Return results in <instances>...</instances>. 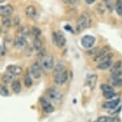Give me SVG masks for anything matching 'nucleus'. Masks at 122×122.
<instances>
[{
    "label": "nucleus",
    "instance_id": "39",
    "mask_svg": "<svg viewBox=\"0 0 122 122\" xmlns=\"http://www.w3.org/2000/svg\"><path fill=\"white\" fill-rule=\"evenodd\" d=\"M66 4H72L74 3V0H61Z\"/></svg>",
    "mask_w": 122,
    "mask_h": 122
},
{
    "label": "nucleus",
    "instance_id": "19",
    "mask_svg": "<svg viewBox=\"0 0 122 122\" xmlns=\"http://www.w3.org/2000/svg\"><path fill=\"white\" fill-rule=\"evenodd\" d=\"M64 69H65V66H64L63 64H61V63L57 64L54 67V69H53V75L55 76V75H57V74H59V73H62L63 71H65Z\"/></svg>",
    "mask_w": 122,
    "mask_h": 122
},
{
    "label": "nucleus",
    "instance_id": "1",
    "mask_svg": "<svg viewBox=\"0 0 122 122\" xmlns=\"http://www.w3.org/2000/svg\"><path fill=\"white\" fill-rule=\"evenodd\" d=\"M89 18H87L86 16L85 15H81L79 18H78L77 21V24H76V32L77 34L81 33L84 30H86L87 27L89 26Z\"/></svg>",
    "mask_w": 122,
    "mask_h": 122
},
{
    "label": "nucleus",
    "instance_id": "3",
    "mask_svg": "<svg viewBox=\"0 0 122 122\" xmlns=\"http://www.w3.org/2000/svg\"><path fill=\"white\" fill-rule=\"evenodd\" d=\"M53 40H54L55 45H57L59 48H63L66 43V37L61 31L53 33Z\"/></svg>",
    "mask_w": 122,
    "mask_h": 122
},
{
    "label": "nucleus",
    "instance_id": "29",
    "mask_svg": "<svg viewBox=\"0 0 122 122\" xmlns=\"http://www.w3.org/2000/svg\"><path fill=\"white\" fill-rule=\"evenodd\" d=\"M31 33L34 37H35V38H37V37H39L41 34H42V31H41V30L39 29L38 27L33 26L31 29Z\"/></svg>",
    "mask_w": 122,
    "mask_h": 122
},
{
    "label": "nucleus",
    "instance_id": "15",
    "mask_svg": "<svg viewBox=\"0 0 122 122\" xmlns=\"http://www.w3.org/2000/svg\"><path fill=\"white\" fill-rule=\"evenodd\" d=\"M112 66V61H101L100 63L97 66V69L100 70H105L107 69L111 68Z\"/></svg>",
    "mask_w": 122,
    "mask_h": 122
},
{
    "label": "nucleus",
    "instance_id": "42",
    "mask_svg": "<svg viewBox=\"0 0 122 122\" xmlns=\"http://www.w3.org/2000/svg\"><path fill=\"white\" fill-rule=\"evenodd\" d=\"M73 103H77V100H73Z\"/></svg>",
    "mask_w": 122,
    "mask_h": 122
},
{
    "label": "nucleus",
    "instance_id": "28",
    "mask_svg": "<svg viewBox=\"0 0 122 122\" xmlns=\"http://www.w3.org/2000/svg\"><path fill=\"white\" fill-rule=\"evenodd\" d=\"M101 89L103 92H112V91H114L113 87L111 86H109V85H106V84H102V85H101Z\"/></svg>",
    "mask_w": 122,
    "mask_h": 122
},
{
    "label": "nucleus",
    "instance_id": "25",
    "mask_svg": "<svg viewBox=\"0 0 122 122\" xmlns=\"http://www.w3.org/2000/svg\"><path fill=\"white\" fill-rule=\"evenodd\" d=\"M19 34L20 35L19 36H22V37H24V38H27L29 35H30V30L29 29H27L26 27H21L19 29Z\"/></svg>",
    "mask_w": 122,
    "mask_h": 122
},
{
    "label": "nucleus",
    "instance_id": "31",
    "mask_svg": "<svg viewBox=\"0 0 122 122\" xmlns=\"http://www.w3.org/2000/svg\"><path fill=\"white\" fill-rule=\"evenodd\" d=\"M103 96L105 99H112L115 97L117 96V94L114 93V91L112 92H103Z\"/></svg>",
    "mask_w": 122,
    "mask_h": 122
},
{
    "label": "nucleus",
    "instance_id": "18",
    "mask_svg": "<svg viewBox=\"0 0 122 122\" xmlns=\"http://www.w3.org/2000/svg\"><path fill=\"white\" fill-rule=\"evenodd\" d=\"M114 9L120 17H122V0H116L114 4Z\"/></svg>",
    "mask_w": 122,
    "mask_h": 122
},
{
    "label": "nucleus",
    "instance_id": "40",
    "mask_svg": "<svg viewBox=\"0 0 122 122\" xmlns=\"http://www.w3.org/2000/svg\"><path fill=\"white\" fill-rule=\"evenodd\" d=\"M95 1H96V0H86L87 4H93Z\"/></svg>",
    "mask_w": 122,
    "mask_h": 122
},
{
    "label": "nucleus",
    "instance_id": "6",
    "mask_svg": "<svg viewBox=\"0 0 122 122\" xmlns=\"http://www.w3.org/2000/svg\"><path fill=\"white\" fill-rule=\"evenodd\" d=\"M69 77V73L67 70L63 71L62 73H59L57 75H55L54 77V83L57 85V86H61V85L65 84L68 80Z\"/></svg>",
    "mask_w": 122,
    "mask_h": 122
},
{
    "label": "nucleus",
    "instance_id": "11",
    "mask_svg": "<svg viewBox=\"0 0 122 122\" xmlns=\"http://www.w3.org/2000/svg\"><path fill=\"white\" fill-rule=\"evenodd\" d=\"M30 73L31 75L33 76L34 78L38 79L41 77V66L38 62H34L31 66L30 68Z\"/></svg>",
    "mask_w": 122,
    "mask_h": 122
},
{
    "label": "nucleus",
    "instance_id": "30",
    "mask_svg": "<svg viewBox=\"0 0 122 122\" xmlns=\"http://www.w3.org/2000/svg\"><path fill=\"white\" fill-rule=\"evenodd\" d=\"M0 94L3 97L9 96V90L7 87L5 86H1V87H0Z\"/></svg>",
    "mask_w": 122,
    "mask_h": 122
},
{
    "label": "nucleus",
    "instance_id": "20",
    "mask_svg": "<svg viewBox=\"0 0 122 122\" xmlns=\"http://www.w3.org/2000/svg\"><path fill=\"white\" fill-rule=\"evenodd\" d=\"M97 75H90L88 78V85L90 87L91 89H93L94 87L96 86V83H97Z\"/></svg>",
    "mask_w": 122,
    "mask_h": 122
},
{
    "label": "nucleus",
    "instance_id": "8",
    "mask_svg": "<svg viewBox=\"0 0 122 122\" xmlns=\"http://www.w3.org/2000/svg\"><path fill=\"white\" fill-rule=\"evenodd\" d=\"M110 48L109 46H105L101 48V50H99L97 54L94 55L93 57V61H100L101 59L103 58V57H105L108 53H109Z\"/></svg>",
    "mask_w": 122,
    "mask_h": 122
},
{
    "label": "nucleus",
    "instance_id": "41",
    "mask_svg": "<svg viewBox=\"0 0 122 122\" xmlns=\"http://www.w3.org/2000/svg\"><path fill=\"white\" fill-rule=\"evenodd\" d=\"M121 108H122V107L121 106V107L119 108L118 109H117V110H116V112H120V111H121Z\"/></svg>",
    "mask_w": 122,
    "mask_h": 122
},
{
    "label": "nucleus",
    "instance_id": "38",
    "mask_svg": "<svg viewBox=\"0 0 122 122\" xmlns=\"http://www.w3.org/2000/svg\"><path fill=\"white\" fill-rule=\"evenodd\" d=\"M14 22H15V26H17V25L19 24V22H20V18L19 17H15V19H14Z\"/></svg>",
    "mask_w": 122,
    "mask_h": 122
},
{
    "label": "nucleus",
    "instance_id": "14",
    "mask_svg": "<svg viewBox=\"0 0 122 122\" xmlns=\"http://www.w3.org/2000/svg\"><path fill=\"white\" fill-rule=\"evenodd\" d=\"M120 98L115 99V100H112L111 101H108V102H105L103 104V108L105 109H114L118 106V105L120 104Z\"/></svg>",
    "mask_w": 122,
    "mask_h": 122
},
{
    "label": "nucleus",
    "instance_id": "36",
    "mask_svg": "<svg viewBox=\"0 0 122 122\" xmlns=\"http://www.w3.org/2000/svg\"><path fill=\"white\" fill-rule=\"evenodd\" d=\"M64 29H65L66 31L70 32V33H72V34L74 33V30H73V29L72 28V26H71L70 25H69V24L66 25V26H64Z\"/></svg>",
    "mask_w": 122,
    "mask_h": 122
},
{
    "label": "nucleus",
    "instance_id": "12",
    "mask_svg": "<svg viewBox=\"0 0 122 122\" xmlns=\"http://www.w3.org/2000/svg\"><path fill=\"white\" fill-rule=\"evenodd\" d=\"M6 71L13 75H20L22 73V69L15 65H9L6 67Z\"/></svg>",
    "mask_w": 122,
    "mask_h": 122
},
{
    "label": "nucleus",
    "instance_id": "13",
    "mask_svg": "<svg viewBox=\"0 0 122 122\" xmlns=\"http://www.w3.org/2000/svg\"><path fill=\"white\" fill-rule=\"evenodd\" d=\"M26 15L30 18H35L38 15V11L34 6L30 5L26 8Z\"/></svg>",
    "mask_w": 122,
    "mask_h": 122
},
{
    "label": "nucleus",
    "instance_id": "32",
    "mask_svg": "<svg viewBox=\"0 0 122 122\" xmlns=\"http://www.w3.org/2000/svg\"><path fill=\"white\" fill-rule=\"evenodd\" d=\"M114 56V54H112V53H108V54L105 55V57H103V58L101 60V61H111V59L112 58V57Z\"/></svg>",
    "mask_w": 122,
    "mask_h": 122
},
{
    "label": "nucleus",
    "instance_id": "2",
    "mask_svg": "<svg viewBox=\"0 0 122 122\" xmlns=\"http://www.w3.org/2000/svg\"><path fill=\"white\" fill-rule=\"evenodd\" d=\"M41 66L46 70H50L54 67V57L50 54L45 55L42 58Z\"/></svg>",
    "mask_w": 122,
    "mask_h": 122
},
{
    "label": "nucleus",
    "instance_id": "21",
    "mask_svg": "<svg viewBox=\"0 0 122 122\" xmlns=\"http://www.w3.org/2000/svg\"><path fill=\"white\" fill-rule=\"evenodd\" d=\"M24 85L26 88H30L32 85H33V80H32V77L28 73H26L24 77Z\"/></svg>",
    "mask_w": 122,
    "mask_h": 122
},
{
    "label": "nucleus",
    "instance_id": "16",
    "mask_svg": "<svg viewBox=\"0 0 122 122\" xmlns=\"http://www.w3.org/2000/svg\"><path fill=\"white\" fill-rule=\"evenodd\" d=\"M15 81V75L11 74V73H6L2 77V81L5 84H10Z\"/></svg>",
    "mask_w": 122,
    "mask_h": 122
},
{
    "label": "nucleus",
    "instance_id": "26",
    "mask_svg": "<svg viewBox=\"0 0 122 122\" xmlns=\"http://www.w3.org/2000/svg\"><path fill=\"white\" fill-rule=\"evenodd\" d=\"M121 77H122V69L121 70H119L113 71V72L111 73V75H110L111 80L116 79V78H118Z\"/></svg>",
    "mask_w": 122,
    "mask_h": 122
},
{
    "label": "nucleus",
    "instance_id": "33",
    "mask_svg": "<svg viewBox=\"0 0 122 122\" xmlns=\"http://www.w3.org/2000/svg\"><path fill=\"white\" fill-rule=\"evenodd\" d=\"M98 50H99L97 49V48H91V49L88 50V51L86 52V54L89 55V56H90V55H95Z\"/></svg>",
    "mask_w": 122,
    "mask_h": 122
},
{
    "label": "nucleus",
    "instance_id": "24",
    "mask_svg": "<svg viewBox=\"0 0 122 122\" xmlns=\"http://www.w3.org/2000/svg\"><path fill=\"white\" fill-rule=\"evenodd\" d=\"M2 24H3L5 27H6V28H9V27L11 26L12 21H11V19L9 17H3Z\"/></svg>",
    "mask_w": 122,
    "mask_h": 122
},
{
    "label": "nucleus",
    "instance_id": "27",
    "mask_svg": "<svg viewBox=\"0 0 122 122\" xmlns=\"http://www.w3.org/2000/svg\"><path fill=\"white\" fill-rule=\"evenodd\" d=\"M112 86H113V87H121L122 86V77L112 80Z\"/></svg>",
    "mask_w": 122,
    "mask_h": 122
},
{
    "label": "nucleus",
    "instance_id": "22",
    "mask_svg": "<svg viewBox=\"0 0 122 122\" xmlns=\"http://www.w3.org/2000/svg\"><path fill=\"white\" fill-rule=\"evenodd\" d=\"M33 46H34V48L36 50H40L42 48V40L39 38V37L34 38V42H33Z\"/></svg>",
    "mask_w": 122,
    "mask_h": 122
},
{
    "label": "nucleus",
    "instance_id": "4",
    "mask_svg": "<svg viewBox=\"0 0 122 122\" xmlns=\"http://www.w3.org/2000/svg\"><path fill=\"white\" fill-rule=\"evenodd\" d=\"M96 42V38H94L93 36L92 35H85L81 39V46L86 49L89 50L93 48V46L95 44Z\"/></svg>",
    "mask_w": 122,
    "mask_h": 122
},
{
    "label": "nucleus",
    "instance_id": "43",
    "mask_svg": "<svg viewBox=\"0 0 122 122\" xmlns=\"http://www.w3.org/2000/svg\"><path fill=\"white\" fill-rule=\"evenodd\" d=\"M94 122H98V121H94Z\"/></svg>",
    "mask_w": 122,
    "mask_h": 122
},
{
    "label": "nucleus",
    "instance_id": "7",
    "mask_svg": "<svg viewBox=\"0 0 122 122\" xmlns=\"http://www.w3.org/2000/svg\"><path fill=\"white\" fill-rule=\"evenodd\" d=\"M14 46L15 48L19 50H23L26 49L28 46V42L26 41V38L22 36H18L15 38L14 41Z\"/></svg>",
    "mask_w": 122,
    "mask_h": 122
},
{
    "label": "nucleus",
    "instance_id": "5",
    "mask_svg": "<svg viewBox=\"0 0 122 122\" xmlns=\"http://www.w3.org/2000/svg\"><path fill=\"white\" fill-rule=\"evenodd\" d=\"M46 94L50 100L55 101V102L56 101H60L62 99V94L61 93V92L54 88L48 89L46 90Z\"/></svg>",
    "mask_w": 122,
    "mask_h": 122
},
{
    "label": "nucleus",
    "instance_id": "9",
    "mask_svg": "<svg viewBox=\"0 0 122 122\" xmlns=\"http://www.w3.org/2000/svg\"><path fill=\"white\" fill-rule=\"evenodd\" d=\"M39 101H40L41 105H42V109L46 113H52V112H54V107L51 104H50L49 101L47 100H46L45 98L40 97Z\"/></svg>",
    "mask_w": 122,
    "mask_h": 122
},
{
    "label": "nucleus",
    "instance_id": "10",
    "mask_svg": "<svg viewBox=\"0 0 122 122\" xmlns=\"http://www.w3.org/2000/svg\"><path fill=\"white\" fill-rule=\"evenodd\" d=\"M14 12V7L10 4L1 6L0 7V15L2 17H9Z\"/></svg>",
    "mask_w": 122,
    "mask_h": 122
},
{
    "label": "nucleus",
    "instance_id": "35",
    "mask_svg": "<svg viewBox=\"0 0 122 122\" xmlns=\"http://www.w3.org/2000/svg\"><path fill=\"white\" fill-rule=\"evenodd\" d=\"M109 117L106 116H101L98 117L97 121L98 122H108L109 121Z\"/></svg>",
    "mask_w": 122,
    "mask_h": 122
},
{
    "label": "nucleus",
    "instance_id": "34",
    "mask_svg": "<svg viewBox=\"0 0 122 122\" xmlns=\"http://www.w3.org/2000/svg\"><path fill=\"white\" fill-rule=\"evenodd\" d=\"M105 2V5H106L107 8L109 9V10H112V0H103Z\"/></svg>",
    "mask_w": 122,
    "mask_h": 122
},
{
    "label": "nucleus",
    "instance_id": "37",
    "mask_svg": "<svg viewBox=\"0 0 122 122\" xmlns=\"http://www.w3.org/2000/svg\"><path fill=\"white\" fill-rule=\"evenodd\" d=\"M1 55H2V56L6 55V48L3 45H2V46H1Z\"/></svg>",
    "mask_w": 122,
    "mask_h": 122
},
{
    "label": "nucleus",
    "instance_id": "23",
    "mask_svg": "<svg viewBox=\"0 0 122 122\" xmlns=\"http://www.w3.org/2000/svg\"><path fill=\"white\" fill-rule=\"evenodd\" d=\"M122 69V61L119 60V61H116L113 65H112L111 68H110V72H113V71H116V70H121Z\"/></svg>",
    "mask_w": 122,
    "mask_h": 122
},
{
    "label": "nucleus",
    "instance_id": "17",
    "mask_svg": "<svg viewBox=\"0 0 122 122\" xmlns=\"http://www.w3.org/2000/svg\"><path fill=\"white\" fill-rule=\"evenodd\" d=\"M11 87H12V90L14 91V93H19L22 90V86L20 83L19 81L15 80L14 81L11 83Z\"/></svg>",
    "mask_w": 122,
    "mask_h": 122
}]
</instances>
